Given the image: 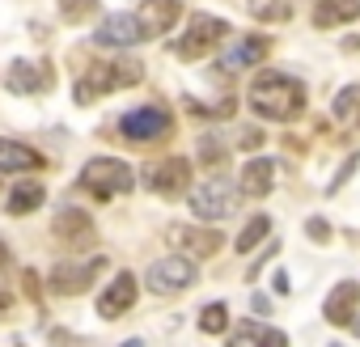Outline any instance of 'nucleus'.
<instances>
[{"instance_id":"1","label":"nucleus","mask_w":360,"mask_h":347,"mask_svg":"<svg viewBox=\"0 0 360 347\" xmlns=\"http://www.w3.org/2000/svg\"><path fill=\"white\" fill-rule=\"evenodd\" d=\"M246 98H250V110L271 123H288L305 110V85L288 72H259Z\"/></svg>"},{"instance_id":"2","label":"nucleus","mask_w":360,"mask_h":347,"mask_svg":"<svg viewBox=\"0 0 360 347\" xmlns=\"http://www.w3.org/2000/svg\"><path fill=\"white\" fill-rule=\"evenodd\" d=\"M140 77H144V64H140V60H131V55L102 60V64H89V68L77 77L72 98H77L81 106H89V102H98V98H106V93H115V89L140 85Z\"/></svg>"},{"instance_id":"3","label":"nucleus","mask_w":360,"mask_h":347,"mask_svg":"<svg viewBox=\"0 0 360 347\" xmlns=\"http://www.w3.org/2000/svg\"><path fill=\"white\" fill-rule=\"evenodd\" d=\"M77 187H81L85 195H94V199L106 204V199H119V195H127V191L136 187V174H131V165L119 161V157H94V161L81 169Z\"/></svg>"},{"instance_id":"4","label":"nucleus","mask_w":360,"mask_h":347,"mask_svg":"<svg viewBox=\"0 0 360 347\" xmlns=\"http://www.w3.org/2000/svg\"><path fill=\"white\" fill-rule=\"evenodd\" d=\"M229 34V22L225 18H212V13H191L187 22V34L174 43V55H183V60H204L221 39Z\"/></svg>"},{"instance_id":"5","label":"nucleus","mask_w":360,"mask_h":347,"mask_svg":"<svg viewBox=\"0 0 360 347\" xmlns=\"http://www.w3.org/2000/svg\"><path fill=\"white\" fill-rule=\"evenodd\" d=\"M174 131V119L165 106H140V110H127L119 119V136L127 144H157Z\"/></svg>"},{"instance_id":"6","label":"nucleus","mask_w":360,"mask_h":347,"mask_svg":"<svg viewBox=\"0 0 360 347\" xmlns=\"http://www.w3.org/2000/svg\"><path fill=\"white\" fill-rule=\"evenodd\" d=\"M144 187L153 195H165V199H178L187 187H191V161L187 157H165L157 165L144 169Z\"/></svg>"},{"instance_id":"7","label":"nucleus","mask_w":360,"mask_h":347,"mask_svg":"<svg viewBox=\"0 0 360 347\" xmlns=\"http://www.w3.org/2000/svg\"><path fill=\"white\" fill-rule=\"evenodd\" d=\"M165 242L174 246V254H183V258H212L221 246H225V237L217 233V229H200V225H174L169 233H165Z\"/></svg>"},{"instance_id":"8","label":"nucleus","mask_w":360,"mask_h":347,"mask_svg":"<svg viewBox=\"0 0 360 347\" xmlns=\"http://www.w3.org/2000/svg\"><path fill=\"white\" fill-rule=\"evenodd\" d=\"M195 280H200V271H195V267H191V258H183V254L161 258V263H153V267H148V288H153L157 296L187 292Z\"/></svg>"},{"instance_id":"9","label":"nucleus","mask_w":360,"mask_h":347,"mask_svg":"<svg viewBox=\"0 0 360 347\" xmlns=\"http://www.w3.org/2000/svg\"><path fill=\"white\" fill-rule=\"evenodd\" d=\"M191 212L200 216V221H225L229 212H233V187L225 183V178H208V183H200L195 191H191Z\"/></svg>"},{"instance_id":"10","label":"nucleus","mask_w":360,"mask_h":347,"mask_svg":"<svg viewBox=\"0 0 360 347\" xmlns=\"http://www.w3.org/2000/svg\"><path fill=\"white\" fill-rule=\"evenodd\" d=\"M56 85V77H51V64H30V60H13L9 64V72H5V89L9 93H18V98H30V93H47Z\"/></svg>"},{"instance_id":"11","label":"nucleus","mask_w":360,"mask_h":347,"mask_svg":"<svg viewBox=\"0 0 360 347\" xmlns=\"http://www.w3.org/2000/svg\"><path fill=\"white\" fill-rule=\"evenodd\" d=\"M51 233H56V242H64V246H72V250H89V246L98 242L94 221H89L81 208H60V212H56Z\"/></svg>"},{"instance_id":"12","label":"nucleus","mask_w":360,"mask_h":347,"mask_svg":"<svg viewBox=\"0 0 360 347\" xmlns=\"http://www.w3.org/2000/svg\"><path fill=\"white\" fill-rule=\"evenodd\" d=\"M106 267V258H94V263H60L51 271V292L56 296H77L94 284V275Z\"/></svg>"},{"instance_id":"13","label":"nucleus","mask_w":360,"mask_h":347,"mask_svg":"<svg viewBox=\"0 0 360 347\" xmlns=\"http://www.w3.org/2000/svg\"><path fill=\"white\" fill-rule=\"evenodd\" d=\"M140 39H144V26H140V18H131V13H110V18L98 26V34H94L98 47H136Z\"/></svg>"},{"instance_id":"14","label":"nucleus","mask_w":360,"mask_h":347,"mask_svg":"<svg viewBox=\"0 0 360 347\" xmlns=\"http://www.w3.org/2000/svg\"><path fill=\"white\" fill-rule=\"evenodd\" d=\"M131 301H136V275L131 271H119L110 280V288H102V296H98V317L115 322V317H123L131 309Z\"/></svg>"},{"instance_id":"15","label":"nucleus","mask_w":360,"mask_h":347,"mask_svg":"<svg viewBox=\"0 0 360 347\" xmlns=\"http://www.w3.org/2000/svg\"><path fill=\"white\" fill-rule=\"evenodd\" d=\"M178 13H183V0H144V9H140L144 39H161L165 30H174Z\"/></svg>"},{"instance_id":"16","label":"nucleus","mask_w":360,"mask_h":347,"mask_svg":"<svg viewBox=\"0 0 360 347\" xmlns=\"http://www.w3.org/2000/svg\"><path fill=\"white\" fill-rule=\"evenodd\" d=\"M238 187H242L246 199H263V195H271V187H276V161H271V157H255V161H246Z\"/></svg>"},{"instance_id":"17","label":"nucleus","mask_w":360,"mask_h":347,"mask_svg":"<svg viewBox=\"0 0 360 347\" xmlns=\"http://www.w3.org/2000/svg\"><path fill=\"white\" fill-rule=\"evenodd\" d=\"M356 301H360V284L343 280V284L330 288V296H326V305H322V317H326L330 326H347V322L356 317Z\"/></svg>"},{"instance_id":"18","label":"nucleus","mask_w":360,"mask_h":347,"mask_svg":"<svg viewBox=\"0 0 360 347\" xmlns=\"http://www.w3.org/2000/svg\"><path fill=\"white\" fill-rule=\"evenodd\" d=\"M43 152H34L30 144L22 140H0V174H30V169H43Z\"/></svg>"},{"instance_id":"19","label":"nucleus","mask_w":360,"mask_h":347,"mask_svg":"<svg viewBox=\"0 0 360 347\" xmlns=\"http://www.w3.org/2000/svg\"><path fill=\"white\" fill-rule=\"evenodd\" d=\"M271 55V39L267 34H246L229 55H225V72H242V68H255Z\"/></svg>"},{"instance_id":"20","label":"nucleus","mask_w":360,"mask_h":347,"mask_svg":"<svg viewBox=\"0 0 360 347\" xmlns=\"http://www.w3.org/2000/svg\"><path fill=\"white\" fill-rule=\"evenodd\" d=\"M356 18H360V0H318V9H314L318 30H335V26H347Z\"/></svg>"},{"instance_id":"21","label":"nucleus","mask_w":360,"mask_h":347,"mask_svg":"<svg viewBox=\"0 0 360 347\" xmlns=\"http://www.w3.org/2000/svg\"><path fill=\"white\" fill-rule=\"evenodd\" d=\"M43 199H47L43 183H18V187L5 195V212H9V216H26V212L43 208Z\"/></svg>"},{"instance_id":"22","label":"nucleus","mask_w":360,"mask_h":347,"mask_svg":"<svg viewBox=\"0 0 360 347\" xmlns=\"http://www.w3.org/2000/svg\"><path fill=\"white\" fill-rule=\"evenodd\" d=\"M246 9H250L255 22H271V26L292 18V5H288V0H246Z\"/></svg>"},{"instance_id":"23","label":"nucleus","mask_w":360,"mask_h":347,"mask_svg":"<svg viewBox=\"0 0 360 347\" xmlns=\"http://www.w3.org/2000/svg\"><path fill=\"white\" fill-rule=\"evenodd\" d=\"M267 229H271V221H267L263 212H259V216H250V221H246V229L238 233V254H250V250L267 237Z\"/></svg>"},{"instance_id":"24","label":"nucleus","mask_w":360,"mask_h":347,"mask_svg":"<svg viewBox=\"0 0 360 347\" xmlns=\"http://www.w3.org/2000/svg\"><path fill=\"white\" fill-rule=\"evenodd\" d=\"M94 13H98V0H60V18H64V22H72V26L89 22Z\"/></svg>"},{"instance_id":"25","label":"nucleus","mask_w":360,"mask_h":347,"mask_svg":"<svg viewBox=\"0 0 360 347\" xmlns=\"http://www.w3.org/2000/svg\"><path fill=\"white\" fill-rule=\"evenodd\" d=\"M225 326H229V309H225L221 301H212V305L200 313V330H204V334H225Z\"/></svg>"},{"instance_id":"26","label":"nucleus","mask_w":360,"mask_h":347,"mask_svg":"<svg viewBox=\"0 0 360 347\" xmlns=\"http://www.w3.org/2000/svg\"><path fill=\"white\" fill-rule=\"evenodd\" d=\"M356 98H360V89H356V85H343V89L335 93V119H347L352 106H356Z\"/></svg>"},{"instance_id":"27","label":"nucleus","mask_w":360,"mask_h":347,"mask_svg":"<svg viewBox=\"0 0 360 347\" xmlns=\"http://www.w3.org/2000/svg\"><path fill=\"white\" fill-rule=\"evenodd\" d=\"M356 165H360V152H352V157L343 161V169H339V174H335V178L326 183V195H335V191H339V187H343V183L352 178V174H356Z\"/></svg>"},{"instance_id":"28","label":"nucleus","mask_w":360,"mask_h":347,"mask_svg":"<svg viewBox=\"0 0 360 347\" xmlns=\"http://www.w3.org/2000/svg\"><path fill=\"white\" fill-rule=\"evenodd\" d=\"M200 161H208V165H221L225 161V148L217 144V136H204L200 140Z\"/></svg>"},{"instance_id":"29","label":"nucleus","mask_w":360,"mask_h":347,"mask_svg":"<svg viewBox=\"0 0 360 347\" xmlns=\"http://www.w3.org/2000/svg\"><path fill=\"white\" fill-rule=\"evenodd\" d=\"M255 347H288V334L276 330V326H271V330H259V334H255Z\"/></svg>"},{"instance_id":"30","label":"nucleus","mask_w":360,"mask_h":347,"mask_svg":"<svg viewBox=\"0 0 360 347\" xmlns=\"http://www.w3.org/2000/svg\"><path fill=\"white\" fill-rule=\"evenodd\" d=\"M305 233H309V237H314V242H318V246H326V242H330V225H326V221H322V216H314V221H309V225H305Z\"/></svg>"},{"instance_id":"31","label":"nucleus","mask_w":360,"mask_h":347,"mask_svg":"<svg viewBox=\"0 0 360 347\" xmlns=\"http://www.w3.org/2000/svg\"><path fill=\"white\" fill-rule=\"evenodd\" d=\"M263 144V131L259 127H242V148H259Z\"/></svg>"},{"instance_id":"32","label":"nucleus","mask_w":360,"mask_h":347,"mask_svg":"<svg viewBox=\"0 0 360 347\" xmlns=\"http://www.w3.org/2000/svg\"><path fill=\"white\" fill-rule=\"evenodd\" d=\"M9 309H13V296H9V292H0V322L9 317Z\"/></svg>"},{"instance_id":"33","label":"nucleus","mask_w":360,"mask_h":347,"mask_svg":"<svg viewBox=\"0 0 360 347\" xmlns=\"http://www.w3.org/2000/svg\"><path fill=\"white\" fill-rule=\"evenodd\" d=\"M250 301H255V313H271V301L267 296H250Z\"/></svg>"},{"instance_id":"34","label":"nucleus","mask_w":360,"mask_h":347,"mask_svg":"<svg viewBox=\"0 0 360 347\" xmlns=\"http://www.w3.org/2000/svg\"><path fill=\"white\" fill-rule=\"evenodd\" d=\"M5 267H9V246L0 242V271H5Z\"/></svg>"},{"instance_id":"35","label":"nucleus","mask_w":360,"mask_h":347,"mask_svg":"<svg viewBox=\"0 0 360 347\" xmlns=\"http://www.w3.org/2000/svg\"><path fill=\"white\" fill-rule=\"evenodd\" d=\"M352 330H356V334H360V317H352Z\"/></svg>"}]
</instances>
